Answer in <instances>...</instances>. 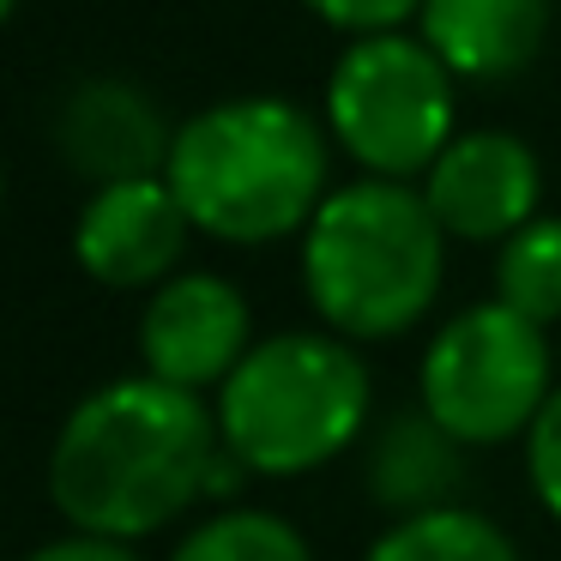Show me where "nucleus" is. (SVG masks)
<instances>
[{"instance_id":"obj_6","label":"nucleus","mask_w":561,"mask_h":561,"mask_svg":"<svg viewBox=\"0 0 561 561\" xmlns=\"http://www.w3.org/2000/svg\"><path fill=\"white\" fill-rule=\"evenodd\" d=\"M327 127L368 175L411 182L453 146V73L399 31L356 37L327 79Z\"/></svg>"},{"instance_id":"obj_17","label":"nucleus","mask_w":561,"mask_h":561,"mask_svg":"<svg viewBox=\"0 0 561 561\" xmlns=\"http://www.w3.org/2000/svg\"><path fill=\"white\" fill-rule=\"evenodd\" d=\"M308 13L332 31H351V37H387L399 31L411 13H423V0H302Z\"/></svg>"},{"instance_id":"obj_14","label":"nucleus","mask_w":561,"mask_h":561,"mask_svg":"<svg viewBox=\"0 0 561 561\" xmlns=\"http://www.w3.org/2000/svg\"><path fill=\"white\" fill-rule=\"evenodd\" d=\"M163 561H314L308 537L272 507H211Z\"/></svg>"},{"instance_id":"obj_4","label":"nucleus","mask_w":561,"mask_h":561,"mask_svg":"<svg viewBox=\"0 0 561 561\" xmlns=\"http://www.w3.org/2000/svg\"><path fill=\"white\" fill-rule=\"evenodd\" d=\"M224 453L254 477H308L368 435L375 375L339 332H272L218 387Z\"/></svg>"},{"instance_id":"obj_13","label":"nucleus","mask_w":561,"mask_h":561,"mask_svg":"<svg viewBox=\"0 0 561 561\" xmlns=\"http://www.w3.org/2000/svg\"><path fill=\"white\" fill-rule=\"evenodd\" d=\"M363 561H525V556L489 513H477L459 501V507L392 519L387 531L368 543Z\"/></svg>"},{"instance_id":"obj_8","label":"nucleus","mask_w":561,"mask_h":561,"mask_svg":"<svg viewBox=\"0 0 561 561\" xmlns=\"http://www.w3.org/2000/svg\"><path fill=\"white\" fill-rule=\"evenodd\" d=\"M194 218L163 175L110 182L85 199L73 224V260L103 290H158L175 278Z\"/></svg>"},{"instance_id":"obj_11","label":"nucleus","mask_w":561,"mask_h":561,"mask_svg":"<svg viewBox=\"0 0 561 561\" xmlns=\"http://www.w3.org/2000/svg\"><path fill=\"white\" fill-rule=\"evenodd\" d=\"M465 440H453L423 404H404L363 440V489L380 513L411 519V513L459 507L465 489Z\"/></svg>"},{"instance_id":"obj_9","label":"nucleus","mask_w":561,"mask_h":561,"mask_svg":"<svg viewBox=\"0 0 561 561\" xmlns=\"http://www.w3.org/2000/svg\"><path fill=\"white\" fill-rule=\"evenodd\" d=\"M423 199L453 242H507L537 218L543 170L519 134H459L423 175Z\"/></svg>"},{"instance_id":"obj_1","label":"nucleus","mask_w":561,"mask_h":561,"mask_svg":"<svg viewBox=\"0 0 561 561\" xmlns=\"http://www.w3.org/2000/svg\"><path fill=\"white\" fill-rule=\"evenodd\" d=\"M218 411L158 375H127L85 392L49 447V507L67 531L146 543L187 507L211 501Z\"/></svg>"},{"instance_id":"obj_7","label":"nucleus","mask_w":561,"mask_h":561,"mask_svg":"<svg viewBox=\"0 0 561 561\" xmlns=\"http://www.w3.org/2000/svg\"><path fill=\"white\" fill-rule=\"evenodd\" d=\"M248 351H254V308L224 272H175L139 314V363L170 387H224Z\"/></svg>"},{"instance_id":"obj_5","label":"nucleus","mask_w":561,"mask_h":561,"mask_svg":"<svg viewBox=\"0 0 561 561\" xmlns=\"http://www.w3.org/2000/svg\"><path fill=\"white\" fill-rule=\"evenodd\" d=\"M549 392H556V356L543 327L507 302L459 308L416 363V404L465 447L525 440Z\"/></svg>"},{"instance_id":"obj_10","label":"nucleus","mask_w":561,"mask_h":561,"mask_svg":"<svg viewBox=\"0 0 561 561\" xmlns=\"http://www.w3.org/2000/svg\"><path fill=\"white\" fill-rule=\"evenodd\" d=\"M61 158L73 163L85 182H134V175H163L175 134L163 127V115L146 103V91L122 85V79H91L67 98L61 122Z\"/></svg>"},{"instance_id":"obj_3","label":"nucleus","mask_w":561,"mask_h":561,"mask_svg":"<svg viewBox=\"0 0 561 561\" xmlns=\"http://www.w3.org/2000/svg\"><path fill=\"white\" fill-rule=\"evenodd\" d=\"M447 272V230L423 187L344 182L302 230V290L320 327L351 344L399 339L435 308Z\"/></svg>"},{"instance_id":"obj_16","label":"nucleus","mask_w":561,"mask_h":561,"mask_svg":"<svg viewBox=\"0 0 561 561\" xmlns=\"http://www.w3.org/2000/svg\"><path fill=\"white\" fill-rule=\"evenodd\" d=\"M525 483H531L537 507L561 519V387L549 392L537 423L525 428Z\"/></svg>"},{"instance_id":"obj_2","label":"nucleus","mask_w":561,"mask_h":561,"mask_svg":"<svg viewBox=\"0 0 561 561\" xmlns=\"http://www.w3.org/2000/svg\"><path fill=\"white\" fill-rule=\"evenodd\" d=\"M163 182L199 236L266 248L308 230L327 187V134L284 98H230L175 127Z\"/></svg>"},{"instance_id":"obj_18","label":"nucleus","mask_w":561,"mask_h":561,"mask_svg":"<svg viewBox=\"0 0 561 561\" xmlns=\"http://www.w3.org/2000/svg\"><path fill=\"white\" fill-rule=\"evenodd\" d=\"M19 561H146L139 543H122V537H91V531H67L55 543H37Z\"/></svg>"},{"instance_id":"obj_12","label":"nucleus","mask_w":561,"mask_h":561,"mask_svg":"<svg viewBox=\"0 0 561 561\" xmlns=\"http://www.w3.org/2000/svg\"><path fill=\"white\" fill-rule=\"evenodd\" d=\"M423 43L459 79H513L549 31V0H423Z\"/></svg>"},{"instance_id":"obj_15","label":"nucleus","mask_w":561,"mask_h":561,"mask_svg":"<svg viewBox=\"0 0 561 561\" xmlns=\"http://www.w3.org/2000/svg\"><path fill=\"white\" fill-rule=\"evenodd\" d=\"M495 302L519 308L537 327L561 320V218H531L495 254Z\"/></svg>"}]
</instances>
